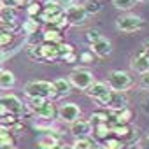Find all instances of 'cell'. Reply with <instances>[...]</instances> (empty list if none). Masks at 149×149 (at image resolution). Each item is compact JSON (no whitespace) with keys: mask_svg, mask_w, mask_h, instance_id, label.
<instances>
[{"mask_svg":"<svg viewBox=\"0 0 149 149\" xmlns=\"http://www.w3.org/2000/svg\"><path fill=\"white\" fill-rule=\"evenodd\" d=\"M25 95L28 98H33V97H40V98H54V88H53V83H47V81H32L25 86Z\"/></svg>","mask_w":149,"mask_h":149,"instance_id":"1","label":"cell"},{"mask_svg":"<svg viewBox=\"0 0 149 149\" xmlns=\"http://www.w3.org/2000/svg\"><path fill=\"white\" fill-rule=\"evenodd\" d=\"M97 102H98V105L107 107V109H111V111H119V109L126 107L128 98H126L125 91H114V90H111V91H107L104 97L97 98Z\"/></svg>","mask_w":149,"mask_h":149,"instance_id":"2","label":"cell"},{"mask_svg":"<svg viewBox=\"0 0 149 149\" xmlns=\"http://www.w3.org/2000/svg\"><path fill=\"white\" fill-rule=\"evenodd\" d=\"M68 83L74 88H77V90H86V88H90L95 83V76L86 68H76V70L70 72Z\"/></svg>","mask_w":149,"mask_h":149,"instance_id":"3","label":"cell"},{"mask_svg":"<svg viewBox=\"0 0 149 149\" xmlns=\"http://www.w3.org/2000/svg\"><path fill=\"white\" fill-rule=\"evenodd\" d=\"M132 86V76L125 70H112L109 74V88L114 91H126Z\"/></svg>","mask_w":149,"mask_h":149,"instance_id":"4","label":"cell"},{"mask_svg":"<svg viewBox=\"0 0 149 149\" xmlns=\"http://www.w3.org/2000/svg\"><path fill=\"white\" fill-rule=\"evenodd\" d=\"M142 25H144V19L135 14H123L116 19V26L125 33H133V32L140 30Z\"/></svg>","mask_w":149,"mask_h":149,"instance_id":"5","label":"cell"},{"mask_svg":"<svg viewBox=\"0 0 149 149\" xmlns=\"http://www.w3.org/2000/svg\"><path fill=\"white\" fill-rule=\"evenodd\" d=\"M58 118H60V121L70 125L81 118V109L76 104H63L58 107Z\"/></svg>","mask_w":149,"mask_h":149,"instance_id":"6","label":"cell"},{"mask_svg":"<svg viewBox=\"0 0 149 149\" xmlns=\"http://www.w3.org/2000/svg\"><path fill=\"white\" fill-rule=\"evenodd\" d=\"M0 104L9 111V114H14L18 118H21L23 112H25V104L16 95H4V97H0Z\"/></svg>","mask_w":149,"mask_h":149,"instance_id":"7","label":"cell"},{"mask_svg":"<svg viewBox=\"0 0 149 149\" xmlns=\"http://www.w3.org/2000/svg\"><path fill=\"white\" fill-rule=\"evenodd\" d=\"M63 14H65V18L68 19V25H83L84 21H86V11H84V7L83 6H70L68 9H65L63 11Z\"/></svg>","mask_w":149,"mask_h":149,"instance_id":"8","label":"cell"},{"mask_svg":"<svg viewBox=\"0 0 149 149\" xmlns=\"http://www.w3.org/2000/svg\"><path fill=\"white\" fill-rule=\"evenodd\" d=\"M93 132V126L90 121H84V119H77L70 123V133L76 137V139H83V137H90Z\"/></svg>","mask_w":149,"mask_h":149,"instance_id":"9","label":"cell"},{"mask_svg":"<svg viewBox=\"0 0 149 149\" xmlns=\"http://www.w3.org/2000/svg\"><path fill=\"white\" fill-rule=\"evenodd\" d=\"M39 118H42V119H46V121H51V119H54L56 116H58V109L54 107V104H53V100L49 102V100H46L37 111H33Z\"/></svg>","mask_w":149,"mask_h":149,"instance_id":"10","label":"cell"},{"mask_svg":"<svg viewBox=\"0 0 149 149\" xmlns=\"http://www.w3.org/2000/svg\"><path fill=\"white\" fill-rule=\"evenodd\" d=\"M111 51H112V44H111V40H107V39H102V37H100L97 42L91 44V53H93L95 56L104 58V56H109Z\"/></svg>","mask_w":149,"mask_h":149,"instance_id":"11","label":"cell"},{"mask_svg":"<svg viewBox=\"0 0 149 149\" xmlns=\"http://www.w3.org/2000/svg\"><path fill=\"white\" fill-rule=\"evenodd\" d=\"M132 68L137 70L139 74H144V72H149V56L144 53V51H139L133 60H132Z\"/></svg>","mask_w":149,"mask_h":149,"instance_id":"12","label":"cell"},{"mask_svg":"<svg viewBox=\"0 0 149 149\" xmlns=\"http://www.w3.org/2000/svg\"><path fill=\"white\" fill-rule=\"evenodd\" d=\"M39 51H40V61H54V60L60 58L58 49H56L54 44H47L46 42V44L39 46Z\"/></svg>","mask_w":149,"mask_h":149,"instance_id":"13","label":"cell"},{"mask_svg":"<svg viewBox=\"0 0 149 149\" xmlns=\"http://www.w3.org/2000/svg\"><path fill=\"white\" fill-rule=\"evenodd\" d=\"M53 88H54V98H61L70 93L72 84L68 83V79H56L53 83Z\"/></svg>","mask_w":149,"mask_h":149,"instance_id":"14","label":"cell"},{"mask_svg":"<svg viewBox=\"0 0 149 149\" xmlns=\"http://www.w3.org/2000/svg\"><path fill=\"white\" fill-rule=\"evenodd\" d=\"M84 91H86V95H88V97H91V98H95V100H97V98L104 97V95H105L107 91H111V90H109V86H107L105 83H97V81H95V83H93L90 88H86Z\"/></svg>","mask_w":149,"mask_h":149,"instance_id":"15","label":"cell"},{"mask_svg":"<svg viewBox=\"0 0 149 149\" xmlns=\"http://www.w3.org/2000/svg\"><path fill=\"white\" fill-rule=\"evenodd\" d=\"M16 84V76L11 70H0V90H11Z\"/></svg>","mask_w":149,"mask_h":149,"instance_id":"16","label":"cell"},{"mask_svg":"<svg viewBox=\"0 0 149 149\" xmlns=\"http://www.w3.org/2000/svg\"><path fill=\"white\" fill-rule=\"evenodd\" d=\"M91 133L95 135L97 140L104 142L105 139H109V137L112 135V130L107 126V123H100V125H95V126H93V132H91Z\"/></svg>","mask_w":149,"mask_h":149,"instance_id":"17","label":"cell"},{"mask_svg":"<svg viewBox=\"0 0 149 149\" xmlns=\"http://www.w3.org/2000/svg\"><path fill=\"white\" fill-rule=\"evenodd\" d=\"M37 146H39V149H58V137L53 133H47L39 139Z\"/></svg>","mask_w":149,"mask_h":149,"instance_id":"18","label":"cell"},{"mask_svg":"<svg viewBox=\"0 0 149 149\" xmlns=\"http://www.w3.org/2000/svg\"><path fill=\"white\" fill-rule=\"evenodd\" d=\"M111 116L114 118L116 125H128L130 119H132V111H130L128 107H123V109H119V111H114Z\"/></svg>","mask_w":149,"mask_h":149,"instance_id":"19","label":"cell"},{"mask_svg":"<svg viewBox=\"0 0 149 149\" xmlns=\"http://www.w3.org/2000/svg\"><path fill=\"white\" fill-rule=\"evenodd\" d=\"M42 39H44L47 44H54V46H58V44L61 42V32L56 30V28L47 26L46 32H44V35H42Z\"/></svg>","mask_w":149,"mask_h":149,"instance_id":"20","label":"cell"},{"mask_svg":"<svg viewBox=\"0 0 149 149\" xmlns=\"http://www.w3.org/2000/svg\"><path fill=\"white\" fill-rule=\"evenodd\" d=\"M95 142L90 137H83V139H76L72 144V149H95Z\"/></svg>","mask_w":149,"mask_h":149,"instance_id":"21","label":"cell"},{"mask_svg":"<svg viewBox=\"0 0 149 149\" xmlns=\"http://www.w3.org/2000/svg\"><path fill=\"white\" fill-rule=\"evenodd\" d=\"M104 149H126V144L118 137H109L104 140Z\"/></svg>","mask_w":149,"mask_h":149,"instance_id":"22","label":"cell"},{"mask_svg":"<svg viewBox=\"0 0 149 149\" xmlns=\"http://www.w3.org/2000/svg\"><path fill=\"white\" fill-rule=\"evenodd\" d=\"M83 7H84L86 14H97L102 9V2L100 0H86V2L83 4Z\"/></svg>","mask_w":149,"mask_h":149,"instance_id":"23","label":"cell"},{"mask_svg":"<svg viewBox=\"0 0 149 149\" xmlns=\"http://www.w3.org/2000/svg\"><path fill=\"white\" fill-rule=\"evenodd\" d=\"M137 0H112V6L116 9H121V11H130L133 6H135Z\"/></svg>","mask_w":149,"mask_h":149,"instance_id":"24","label":"cell"},{"mask_svg":"<svg viewBox=\"0 0 149 149\" xmlns=\"http://www.w3.org/2000/svg\"><path fill=\"white\" fill-rule=\"evenodd\" d=\"M109 121V114L107 112H93L91 114V125H100V123H107Z\"/></svg>","mask_w":149,"mask_h":149,"instance_id":"25","label":"cell"},{"mask_svg":"<svg viewBox=\"0 0 149 149\" xmlns=\"http://www.w3.org/2000/svg\"><path fill=\"white\" fill-rule=\"evenodd\" d=\"M28 2V0H2V6H6V7H11V9H19V7H23L25 4Z\"/></svg>","mask_w":149,"mask_h":149,"instance_id":"26","label":"cell"},{"mask_svg":"<svg viewBox=\"0 0 149 149\" xmlns=\"http://www.w3.org/2000/svg\"><path fill=\"white\" fill-rule=\"evenodd\" d=\"M37 28H39L37 19H26V21L23 23V30H25L26 33H35V32H37Z\"/></svg>","mask_w":149,"mask_h":149,"instance_id":"27","label":"cell"},{"mask_svg":"<svg viewBox=\"0 0 149 149\" xmlns=\"http://www.w3.org/2000/svg\"><path fill=\"white\" fill-rule=\"evenodd\" d=\"M13 146H14V137L11 133L0 135V149L2 147H13Z\"/></svg>","mask_w":149,"mask_h":149,"instance_id":"28","label":"cell"},{"mask_svg":"<svg viewBox=\"0 0 149 149\" xmlns=\"http://www.w3.org/2000/svg\"><path fill=\"white\" fill-rule=\"evenodd\" d=\"M26 13H28V16H30V18L39 16V14L42 13V6H40V4H37V2H32V4L26 7Z\"/></svg>","mask_w":149,"mask_h":149,"instance_id":"29","label":"cell"},{"mask_svg":"<svg viewBox=\"0 0 149 149\" xmlns=\"http://www.w3.org/2000/svg\"><path fill=\"white\" fill-rule=\"evenodd\" d=\"M56 49H58L60 58H61V56H65V54H68V53H74V47H72L70 44H67V42H60V44L56 46Z\"/></svg>","mask_w":149,"mask_h":149,"instance_id":"30","label":"cell"},{"mask_svg":"<svg viewBox=\"0 0 149 149\" xmlns=\"http://www.w3.org/2000/svg\"><path fill=\"white\" fill-rule=\"evenodd\" d=\"M47 98H40V97H33V98H28V107L32 109V111H37L44 102H46Z\"/></svg>","mask_w":149,"mask_h":149,"instance_id":"31","label":"cell"},{"mask_svg":"<svg viewBox=\"0 0 149 149\" xmlns=\"http://www.w3.org/2000/svg\"><path fill=\"white\" fill-rule=\"evenodd\" d=\"M13 40V33H9V32H0V47L2 46H7L9 42Z\"/></svg>","mask_w":149,"mask_h":149,"instance_id":"32","label":"cell"},{"mask_svg":"<svg viewBox=\"0 0 149 149\" xmlns=\"http://www.w3.org/2000/svg\"><path fill=\"white\" fill-rule=\"evenodd\" d=\"M100 39V33L97 32V30H90L88 33H86V40L90 42V44H93V42H97Z\"/></svg>","mask_w":149,"mask_h":149,"instance_id":"33","label":"cell"},{"mask_svg":"<svg viewBox=\"0 0 149 149\" xmlns=\"http://www.w3.org/2000/svg\"><path fill=\"white\" fill-rule=\"evenodd\" d=\"M28 54H30V58L40 61V51H39V46H30V47H28Z\"/></svg>","mask_w":149,"mask_h":149,"instance_id":"34","label":"cell"},{"mask_svg":"<svg viewBox=\"0 0 149 149\" xmlns=\"http://www.w3.org/2000/svg\"><path fill=\"white\" fill-rule=\"evenodd\" d=\"M61 58H63V61H67V63H76V61L79 60L76 53H68V54H65V56H61Z\"/></svg>","mask_w":149,"mask_h":149,"instance_id":"35","label":"cell"},{"mask_svg":"<svg viewBox=\"0 0 149 149\" xmlns=\"http://www.w3.org/2000/svg\"><path fill=\"white\" fill-rule=\"evenodd\" d=\"M140 84H142L146 90H149V72L140 74Z\"/></svg>","mask_w":149,"mask_h":149,"instance_id":"36","label":"cell"},{"mask_svg":"<svg viewBox=\"0 0 149 149\" xmlns=\"http://www.w3.org/2000/svg\"><path fill=\"white\" fill-rule=\"evenodd\" d=\"M81 60H83L84 63H91V61H93V53H83V54H81Z\"/></svg>","mask_w":149,"mask_h":149,"instance_id":"37","label":"cell"},{"mask_svg":"<svg viewBox=\"0 0 149 149\" xmlns=\"http://www.w3.org/2000/svg\"><path fill=\"white\" fill-rule=\"evenodd\" d=\"M58 4L61 6V9H63V11H65V9H68L70 6H74L72 0H58Z\"/></svg>","mask_w":149,"mask_h":149,"instance_id":"38","label":"cell"},{"mask_svg":"<svg viewBox=\"0 0 149 149\" xmlns=\"http://www.w3.org/2000/svg\"><path fill=\"white\" fill-rule=\"evenodd\" d=\"M6 116H9V111H7L2 104H0V119H4Z\"/></svg>","mask_w":149,"mask_h":149,"instance_id":"39","label":"cell"},{"mask_svg":"<svg viewBox=\"0 0 149 149\" xmlns=\"http://www.w3.org/2000/svg\"><path fill=\"white\" fill-rule=\"evenodd\" d=\"M6 133H11V128L0 123V135H6Z\"/></svg>","mask_w":149,"mask_h":149,"instance_id":"40","label":"cell"},{"mask_svg":"<svg viewBox=\"0 0 149 149\" xmlns=\"http://www.w3.org/2000/svg\"><path fill=\"white\" fill-rule=\"evenodd\" d=\"M142 51L149 56V40H144V44H142Z\"/></svg>","mask_w":149,"mask_h":149,"instance_id":"41","label":"cell"},{"mask_svg":"<svg viewBox=\"0 0 149 149\" xmlns=\"http://www.w3.org/2000/svg\"><path fill=\"white\" fill-rule=\"evenodd\" d=\"M58 149H72V147H68V146H58Z\"/></svg>","mask_w":149,"mask_h":149,"instance_id":"42","label":"cell"},{"mask_svg":"<svg viewBox=\"0 0 149 149\" xmlns=\"http://www.w3.org/2000/svg\"><path fill=\"white\" fill-rule=\"evenodd\" d=\"M2 149H16V147H14V146H13V147H2Z\"/></svg>","mask_w":149,"mask_h":149,"instance_id":"43","label":"cell"},{"mask_svg":"<svg viewBox=\"0 0 149 149\" xmlns=\"http://www.w3.org/2000/svg\"><path fill=\"white\" fill-rule=\"evenodd\" d=\"M0 7H2V0H0Z\"/></svg>","mask_w":149,"mask_h":149,"instance_id":"44","label":"cell"},{"mask_svg":"<svg viewBox=\"0 0 149 149\" xmlns=\"http://www.w3.org/2000/svg\"><path fill=\"white\" fill-rule=\"evenodd\" d=\"M0 70H2V67H0Z\"/></svg>","mask_w":149,"mask_h":149,"instance_id":"45","label":"cell"},{"mask_svg":"<svg viewBox=\"0 0 149 149\" xmlns=\"http://www.w3.org/2000/svg\"><path fill=\"white\" fill-rule=\"evenodd\" d=\"M0 26H2V25H0Z\"/></svg>","mask_w":149,"mask_h":149,"instance_id":"46","label":"cell"}]
</instances>
